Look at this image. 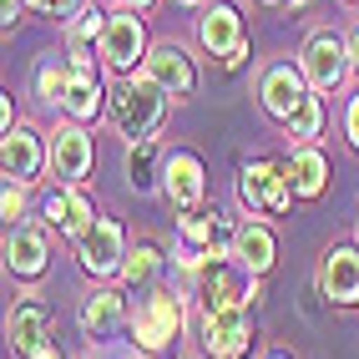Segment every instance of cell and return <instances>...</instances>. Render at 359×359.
Returning <instances> with one entry per match:
<instances>
[{
	"label": "cell",
	"mask_w": 359,
	"mask_h": 359,
	"mask_svg": "<svg viewBox=\"0 0 359 359\" xmlns=\"http://www.w3.org/2000/svg\"><path fill=\"white\" fill-rule=\"evenodd\" d=\"M107 111L122 137L152 142V132L162 127V111H167V91L152 76H116V86L107 91Z\"/></svg>",
	"instance_id": "6da1fadb"
},
{
	"label": "cell",
	"mask_w": 359,
	"mask_h": 359,
	"mask_svg": "<svg viewBox=\"0 0 359 359\" xmlns=\"http://www.w3.org/2000/svg\"><path fill=\"white\" fill-rule=\"evenodd\" d=\"M238 198L253 218H283L294 203V187H289V167L278 162H248L243 177H238Z\"/></svg>",
	"instance_id": "7a4b0ae2"
},
{
	"label": "cell",
	"mask_w": 359,
	"mask_h": 359,
	"mask_svg": "<svg viewBox=\"0 0 359 359\" xmlns=\"http://www.w3.org/2000/svg\"><path fill=\"white\" fill-rule=\"evenodd\" d=\"M349 41L344 36H334V31H314L304 41V56H299V71H304V81L314 86V91H334L344 76H349Z\"/></svg>",
	"instance_id": "3957f363"
},
{
	"label": "cell",
	"mask_w": 359,
	"mask_h": 359,
	"mask_svg": "<svg viewBox=\"0 0 359 359\" xmlns=\"http://www.w3.org/2000/svg\"><path fill=\"white\" fill-rule=\"evenodd\" d=\"M97 56L116 71V76H137V66H147V31H142V20L132 11L107 15V31H102Z\"/></svg>",
	"instance_id": "277c9868"
},
{
	"label": "cell",
	"mask_w": 359,
	"mask_h": 359,
	"mask_svg": "<svg viewBox=\"0 0 359 359\" xmlns=\"http://www.w3.org/2000/svg\"><path fill=\"white\" fill-rule=\"evenodd\" d=\"M253 344V324H248V304H233V309H212L203 314V349L212 359H243Z\"/></svg>",
	"instance_id": "5b68a950"
},
{
	"label": "cell",
	"mask_w": 359,
	"mask_h": 359,
	"mask_svg": "<svg viewBox=\"0 0 359 359\" xmlns=\"http://www.w3.org/2000/svg\"><path fill=\"white\" fill-rule=\"evenodd\" d=\"M198 41L208 56H218L223 66H238L248 56V36H243V15L233 6H208L198 20Z\"/></svg>",
	"instance_id": "8992f818"
},
{
	"label": "cell",
	"mask_w": 359,
	"mask_h": 359,
	"mask_svg": "<svg viewBox=\"0 0 359 359\" xmlns=\"http://www.w3.org/2000/svg\"><path fill=\"white\" fill-rule=\"evenodd\" d=\"M142 76H152L172 102H187V97L198 91V66H193V56H187L177 41L152 46V51H147V66H142Z\"/></svg>",
	"instance_id": "52a82bcc"
},
{
	"label": "cell",
	"mask_w": 359,
	"mask_h": 359,
	"mask_svg": "<svg viewBox=\"0 0 359 359\" xmlns=\"http://www.w3.org/2000/svg\"><path fill=\"white\" fill-rule=\"evenodd\" d=\"M76 253H81V269H86V273H97V278L122 273V263H127L122 223H116V218H97V228H91L81 243H76Z\"/></svg>",
	"instance_id": "ba28073f"
},
{
	"label": "cell",
	"mask_w": 359,
	"mask_h": 359,
	"mask_svg": "<svg viewBox=\"0 0 359 359\" xmlns=\"http://www.w3.org/2000/svg\"><path fill=\"white\" fill-rule=\"evenodd\" d=\"M177 329H182V304L172 294H152L132 314V334H137L142 349H167V344L177 339Z\"/></svg>",
	"instance_id": "9c48e42d"
},
{
	"label": "cell",
	"mask_w": 359,
	"mask_h": 359,
	"mask_svg": "<svg viewBox=\"0 0 359 359\" xmlns=\"http://www.w3.org/2000/svg\"><path fill=\"white\" fill-rule=\"evenodd\" d=\"M319 294L339 309H354L359 304V248H344L334 243L319 263Z\"/></svg>",
	"instance_id": "30bf717a"
},
{
	"label": "cell",
	"mask_w": 359,
	"mask_h": 359,
	"mask_svg": "<svg viewBox=\"0 0 359 359\" xmlns=\"http://www.w3.org/2000/svg\"><path fill=\"white\" fill-rule=\"evenodd\" d=\"M162 193L177 212H198L203 203V162L193 152H172L162 162Z\"/></svg>",
	"instance_id": "8fae6325"
},
{
	"label": "cell",
	"mask_w": 359,
	"mask_h": 359,
	"mask_svg": "<svg viewBox=\"0 0 359 359\" xmlns=\"http://www.w3.org/2000/svg\"><path fill=\"white\" fill-rule=\"evenodd\" d=\"M41 162H46V142L31 127H11L6 142H0V167H6V177L15 187H26V182H36Z\"/></svg>",
	"instance_id": "7c38bea8"
},
{
	"label": "cell",
	"mask_w": 359,
	"mask_h": 359,
	"mask_svg": "<svg viewBox=\"0 0 359 359\" xmlns=\"http://www.w3.org/2000/svg\"><path fill=\"white\" fill-rule=\"evenodd\" d=\"M198 299H203V314H212V309H233V304H248V283L238 278L223 258H208L198 269Z\"/></svg>",
	"instance_id": "4fadbf2b"
},
{
	"label": "cell",
	"mask_w": 359,
	"mask_h": 359,
	"mask_svg": "<svg viewBox=\"0 0 359 359\" xmlns=\"http://www.w3.org/2000/svg\"><path fill=\"white\" fill-rule=\"evenodd\" d=\"M304 91H309V81H304V71H294V66H269V71H263V81H258L263 111L278 116V122H289V116H294V107L304 102Z\"/></svg>",
	"instance_id": "5bb4252c"
},
{
	"label": "cell",
	"mask_w": 359,
	"mask_h": 359,
	"mask_svg": "<svg viewBox=\"0 0 359 359\" xmlns=\"http://www.w3.org/2000/svg\"><path fill=\"white\" fill-rule=\"evenodd\" d=\"M6 334H11V349H15V359H31L36 349H46L51 344V314L36 304V299H26V304H15L11 309V324H6Z\"/></svg>",
	"instance_id": "9a60e30c"
},
{
	"label": "cell",
	"mask_w": 359,
	"mask_h": 359,
	"mask_svg": "<svg viewBox=\"0 0 359 359\" xmlns=\"http://www.w3.org/2000/svg\"><path fill=\"white\" fill-rule=\"evenodd\" d=\"M91 162H97V152H91V137H86L81 127L56 132V142H51V167H56V177L81 182V177H91Z\"/></svg>",
	"instance_id": "2e32d148"
},
{
	"label": "cell",
	"mask_w": 359,
	"mask_h": 359,
	"mask_svg": "<svg viewBox=\"0 0 359 359\" xmlns=\"http://www.w3.org/2000/svg\"><path fill=\"white\" fill-rule=\"evenodd\" d=\"M46 258H51V248H46L41 228H11V238H6V269L15 278H36L46 269Z\"/></svg>",
	"instance_id": "e0dca14e"
},
{
	"label": "cell",
	"mask_w": 359,
	"mask_h": 359,
	"mask_svg": "<svg viewBox=\"0 0 359 359\" xmlns=\"http://www.w3.org/2000/svg\"><path fill=\"white\" fill-rule=\"evenodd\" d=\"M273 253H278L273 248V233L263 228V223H243V228L233 233V258H238V269H243V273L263 278V273L273 269Z\"/></svg>",
	"instance_id": "ac0fdd59"
},
{
	"label": "cell",
	"mask_w": 359,
	"mask_h": 359,
	"mask_svg": "<svg viewBox=\"0 0 359 359\" xmlns=\"http://www.w3.org/2000/svg\"><path fill=\"white\" fill-rule=\"evenodd\" d=\"M289 167V187H294V198H319L324 187H329V157L319 147H294V157L283 162Z\"/></svg>",
	"instance_id": "d6986e66"
},
{
	"label": "cell",
	"mask_w": 359,
	"mask_h": 359,
	"mask_svg": "<svg viewBox=\"0 0 359 359\" xmlns=\"http://www.w3.org/2000/svg\"><path fill=\"white\" fill-rule=\"evenodd\" d=\"M102 107H107V91L97 86V76H91V71H76V76H71L66 102H61V111L71 116V122H91Z\"/></svg>",
	"instance_id": "ffe728a7"
},
{
	"label": "cell",
	"mask_w": 359,
	"mask_h": 359,
	"mask_svg": "<svg viewBox=\"0 0 359 359\" xmlns=\"http://www.w3.org/2000/svg\"><path fill=\"white\" fill-rule=\"evenodd\" d=\"M283 127H289L294 147H314V137L324 132V102H319V91H304V102L294 107V116Z\"/></svg>",
	"instance_id": "44dd1931"
},
{
	"label": "cell",
	"mask_w": 359,
	"mask_h": 359,
	"mask_svg": "<svg viewBox=\"0 0 359 359\" xmlns=\"http://www.w3.org/2000/svg\"><path fill=\"white\" fill-rule=\"evenodd\" d=\"M122 319H127L122 294H91L86 309H81V329H86V334H97V339H102V334H111Z\"/></svg>",
	"instance_id": "7402d4cb"
},
{
	"label": "cell",
	"mask_w": 359,
	"mask_h": 359,
	"mask_svg": "<svg viewBox=\"0 0 359 359\" xmlns=\"http://www.w3.org/2000/svg\"><path fill=\"white\" fill-rule=\"evenodd\" d=\"M71 76H76V66H71V61H41L36 66V91H41V97L46 102H66V91H71Z\"/></svg>",
	"instance_id": "603a6c76"
},
{
	"label": "cell",
	"mask_w": 359,
	"mask_h": 359,
	"mask_svg": "<svg viewBox=\"0 0 359 359\" xmlns=\"http://www.w3.org/2000/svg\"><path fill=\"white\" fill-rule=\"evenodd\" d=\"M157 269H162V248H157V243H137L132 258L122 263V278H127V283H147Z\"/></svg>",
	"instance_id": "cb8c5ba5"
},
{
	"label": "cell",
	"mask_w": 359,
	"mask_h": 359,
	"mask_svg": "<svg viewBox=\"0 0 359 359\" xmlns=\"http://www.w3.org/2000/svg\"><path fill=\"white\" fill-rule=\"evenodd\" d=\"M152 157H157L152 142H137L132 157H127V172H132V187H137V193H147V187H152Z\"/></svg>",
	"instance_id": "d4e9b609"
},
{
	"label": "cell",
	"mask_w": 359,
	"mask_h": 359,
	"mask_svg": "<svg viewBox=\"0 0 359 359\" xmlns=\"http://www.w3.org/2000/svg\"><path fill=\"white\" fill-rule=\"evenodd\" d=\"M71 208H76V187H56V193L46 198V218H51L56 228H66V218H71Z\"/></svg>",
	"instance_id": "484cf974"
},
{
	"label": "cell",
	"mask_w": 359,
	"mask_h": 359,
	"mask_svg": "<svg viewBox=\"0 0 359 359\" xmlns=\"http://www.w3.org/2000/svg\"><path fill=\"white\" fill-rule=\"evenodd\" d=\"M0 212H6V223L26 212V198H20V187H6V198H0Z\"/></svg>",
	"instance_id": "4316f807"
},
{
	"label": "cell",
	"mask_w": 359,
	"mask_h": 359,
	"mask_svg": "<svg viewBox=\"0 0 359 359\" xmlns=\"http://www.w3.org/2000/svg\"><path fill=\"white\" fill-rule=\"evenodd\" d=\"M15 20H20V0H0V26H15Z\"/></svg>",
	"instance_id": "83f0119b"
},
{
	"label": "cell",
	"mask_w": 359,
	"mask_h": 359,
	"mask_svg": "<svg viewBox=\"0 0 359 359\" xmlns=\"http://www.w3.org/2000/svg\"><path fill=\"white\" fill-rule=\"evenodd\" d=\"M344 132H349V142L359 147V97L349 102V116H344Z\"/></svg>",
	"instance_id": "f1b7e54d"
},
{
	"label": "cell",
	"mask_w": 359,
	"mask_h": 359,
	"mask_svg": "<svg viewBox=\"0 0 359 359\" xmlns=\"http://www.w3.org/2000/svg\"><path fill=\"white\" fill-rule=\"evenodd\" d=\"M51 15H56V20H71V15H81V0H56V6H51Z\"/></svg>",
	"instance_id": "f546056e"
},
{
	"label": "cell",
	"mask_w": 359,
	"mask_h": 359,
	"mask_svg": "<svg viewBox=\"0 0 359 359\" xmlns=\"http://www.w3.org/2000/svg\"><path fill=\"white\" fill-rule=\"evenodd\" d=\"M349 61H354V71H359V31L349 36Z\"/></svg>",
	"instance_id": "4dcf8cb0"
},
{
	"label": "cell",
	"mask_w": 359,
	"mask_h": 359,
	"mask_svg": "<svg viewBox=\"0 0 359 359\" xmlns=\"http://www.w3.org/2000/svg\"><path fill=\"white\" fill-rule=\"evenodd\" d=\"M152 0H122V11H147Z\"/></svg>",
	"instance_id": "1f68e13d"
},
{
	"label": "cell",
	"mask_w": 359,
	"mask_h": 359,
	"mask_svg": "<svg viewBox=\"0 0 359 359\" xmlns=\"http://www.w3.org/2000/svg\"><path fill=\"white\" fill-rule=\"evenodd\" d=\"M31 359H61V354H56V349H51V344H46V349H36V354H31Z\"/></svg>",
	"instance_id": "d6a6232c"
},
{
	"label": "cell",
	"mask_w": 359,
	"mask_h": 359,
	"mask_svg": "<svg viewBox=\"0 0 359 359\" xmlns=\"http://www.w3.org/2000/svg\"><path fill=\"white\" fill-rule=\"evenodd\" d=\"M31 6H36V11H46V15H51V6H56V0H31Z\"/></svg>",
	"instance_id": "836d02e7"
},
{
	"label": "cell",
	"mask_w": 359,
	"mask_h": 359,
	"mask_svg": "<svg viewBox=\"0 0 359 359\" xmlns=\"http://www.w3.org/2000/svg\"><path fill=\"white\" fill-rule=\"evenodd\" d=\"M263 6H289V0H263Z\"/></svg>",
	"instance_id": "e575fe53"
},
{
	"label": "cell",
	"mask_w": 359,
	"mask_h": 359,
	"mask_svg": "<svg viewBox=\"0 0 359 359\" xmlns=\"http://www.w3.org/2000/svg\"><path fill=\"white\" fill-rule=\"evenodd\" d=\"M177 6H198V0H177Z\"/></svg>",
	"instance_id": "d590c367"
},
{
	"label": "cell",
	"mask_w": 359,
	"mask_h": 359,
	"mask_svg": "<svg viewBox=\"0 0 359 359\" xmlns=\"http://www.w3.org/2000/svg\"><path fill=\"white\" fill-rule=\"evenodd\" d=\"M289 6H309V0H289Z\"/></svg>",
	"instance_id": "8d00e7d4"
},
{
	"label": "cell",
	"mask_w": 359,
	"mask_h": 359,
	"mask_svg": "<svg viewBox=\"0 0 359 359\" xmlns=\"http://www.w3.org/2000/svg\"><path fill=\"white\" fill-rule=\"evenodd\" d=\"M269 359H289V354H269Z\"/></svg>",
	"instance_id": "74e56055"
},
{
	"label": "cell",
	"mask_w": 359,
	"mask_h": 359,
	"mask_svg": "<svg viewBox=\"0 0 359 359\" xmlns=\"http://www.w3.org/2000/svg\"><path fill=\"white\" fill-rule=\"evenodd\" d=\"M354 248H359V233H354Z\"/></svg>",
	"instance_id": "f35d334b"
}]
</instances>
